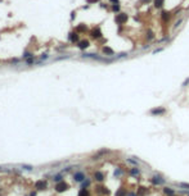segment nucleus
Segmentation results:
<instances>
[{
  "label": "nucleus",
  "instance_id": "obj_12",
  "mask_svg": "<svg viewBox=\"0 0 189 196\" xmlns=\"http://www.w3.org/2000/svg\"><path fill=\"white\" fill-rule=\"evenodd\" d=\"M163 4H165V0H154V1H153V5L156 8H158V9L162 8Z\"/></svg>",
  "mask_w": 189,
  "mask_h": 196
},
{
  "label": "nucleus",
  "instance_id": "obj_18",
  "mask_svg": "<svg viewBox=\"0 0 189 196\" xmlns=\"http://www.w3.org/2000/svg\"><path fill=\"white\" fill-rule=\"evenodd\" d=\"M163 192H165L166 195H174V190L170 188V187H165L163 188Z\"/></svg>",
  "mask_w": 189,
  "mask_h": 196
},
{
  "label": "nucleus",
  "instance_id": "obj_34",
  "mask_svg": "<svg viewBox=\"0 0 189 196\" xmlns=\"http://www.w3.org/2000/svg\"><path fill=\"white\" fill-rule=\"evenodd\" d=\"M129 196H138V195H135V194H130Z\"/></svg>",
  "mask_w": 189,
  "mask_h": 196
},
{
  "label": "nucleus",
  "instance_id": "obj_23",
  "mask_svg": "<svg viewBox=\"0 0 189 196\" xmlns=\"http://www.w3.org/2000/svg\"><path fill=\"white\" fill-rule=\"evenodd\" d=\"M179 186H180V187H183V188L189 190V185H188V183H179Z\"/></svg>",
  "mask_w": 189,
  "mask_h": 196
},
{
  "label": "nucleus",
  "instance_id": "obj_9",
  "mask_svg": "<svg viewBox=\"0 0 189 196\" xmlns=\"http://www.w3.org/2000/svg\"><path fill=\"white\" fill-rule=\"evenodd\" d=\"M94 178H95L98 182H102L103 179H104V174H103L102 172H99V170H97V172L94 173Z\"/></svg>",
  "mask_w": 189,
  "mask_h": 196
},
{
  "label": "nucleus",
  "instance_id": "obj_7",
  "mask_svg": "<svg viewBox=\"0 0 189 196\" xmlns=\"http://www.w3.org/2000/svg\"><path fill=\"white\" fill-rule=\"evenodd\" d=\"M165 112H166L165 108H156V109L150 110V114H153V115H161V114H165Z\"/></svg>",
  "mask_w": 189,
  "mask_h": 196
},
{
  "label": "nucleus",
  "instance_id": "obj_19",
  "mask_svg": "<svg viewBox=\"0 0 189 196\" xmlns=\"http://www.w3.org/2000/svg\"><path fill=\"white\" fill-rule=\"evenodd\" d=\"M116 196H126V190L120 188L117 192H116Z\"/></svg>",
  "mask_w": 189,
  "mask_h": 196
},
{
  "label": "nucleus",
  "instance_id": "obj_2",
  "mask_svg": "<svg viewBox=\"0 0 189 196\" xmlns=\"http://www.w3.org/2000/svg\"><path fill=\"white\" fill-rule=\"evenodd\" d=\"M115 21H116V23H117V24H124L125 22L127 21V14H126V13H118L117 15H116Z\"/></svg>",
  "mask_w": 189,
  "mask_h": 196
},
{
  "label": "nucleus",
  "instance_id": "obj_29",
  "mask_svg": "<svg viewBox=\"0 0 189 196\" xmlns=\"http://www.w3.org/2000/svg\"><path fill=\"white\" fill-rule=\"evenodd\" d=\"M126 55H127L126 53H122V54H120V55H118V58H124V56H126Z\"/></svg>",
  "mask_w": 189,
  "mask_h": 196
},
{
  "label": "nucleus",
  "instance_id": "obj_24",
  "mask_svg": "<svg viewBox=\"0 0 189 196\" xmlns=\"http://www.w3.org/2000/svg\"><path fill=\"white\" fill-rule=\"evenodd\" d=\"M153 37H154L153 32H152V31H148V40H152Z\"/></svg>",
  "mask_w": 189,
  "mask_h": 196
},
{
  "label": "nucleus",
  "instance_id": "obj_33",
  "mask_svg": "<svg viewBox=\"0 0 189 196\" xmlns=\"http://www.w3.org/2000/svg\"><path fill=\"white\" fill-rule=\"evenodd\" d=\"M144 1H147V3H148L149 0H140V3H144Z\"/></svg>",
  "mask_w": 189,
  "mask_h": 196
},
{
  "label": "nucleus",
  "instance_id": "obj_14",
  "mask_svg": "<svg viewBox=\"0 0 189 196\" xmlns=\"http://www.w3.org/2000/svg\"><path fill=\"white\" fill-rule=\"evenodd\" d=\"M170 18H171V12L163 10V12H162V19H163V21H169Z\"/></svg>",
  "mask_w": 189,
  "mask_h": 196
},
{
  "label": "nucleus",
  "instance_id": "obj_25",
  "mask_svg": "<svg viewBox=\"0 0 189 196\" xmlns=\"http://www.w3.org/2000/svg\"><path fill=\"white\" fill-rule=\"evenodd\" d=\"M89 185H90V181H85V182L82 183V188H86Z\"/></svg>",
  "mask_w": 189,
  "mask_h": 196
},
{
  "label": "nucleus",
  "instance_id": "obj_4",
  "mask_svg": "<svg viewBox=\"0 0 189 196\" xmlns=\"http://www.w3.org/2000/svg\"><path fill=\"white\" fill-rule=\"evenodd\" d=\"M73 179L76 182H84L85 181V174H84L82 172H76L73 174Z\"/></svg>",
  "mask_w": 189,
  "mask_h": 196
},
{
  "label": "nucleus",
  "instance_id": "obj_31",
  "mask_svg": "<svg viewBox=\"0 0 189 196\" xmlns=\"http://www.w3.org/2000/svg\"><path fill=\"white\" fill-rule=\"evenodd\" d=\"M97 1H99V0H87V3H97Z\"/></svg>",
  "mask_w": 189,
  "mask_h": 196
},
{
  "label": "nucleus",
  "instance_id": "obj_1",
  "mask_svg": "<svg viewBox=\"0 0 189 196\" xmlns=\"http://www.w3.org/2000/svg\"><path fill=\"white\" fill-rule=\"evenodd\" d=\"M68 188H70V186H68L67 182L61 181V182H58V183L55 185V191H57V192H64V191H67Z\"/></svg>",
  "mask_w": 189,
  "mask_h": 196
},
{
  "label": "nucleus",
  "instance_id": "obj_11",
  "mask_svg": "<svg viewBox=\"0 0 189 196\" xmlns=\"http://www.w3.org/2000/svg\"><path fill=\"white\" fill-rule=\"evenodd\" d=\"M97 191L100 192V194H103V195H108L109 194V191L107 190V187H104V186H98V187H97Z\"/></svg>",
  "mask_w": 189,
  "mask_h": 196
},
{
  "label": "nucleus",
  "instance_id": "obj_5",
  "mask_svg": "<svg viewBox=\"0 0 189 196\" xmlns=\"http://www.w3.org/2000/svg\"><path fill=\"white\" fill-rule=\"evenodd\" d=\"M163 182H165V179H163L161 176L157 174V176H153L152 177V183H153V185L158 186V185H161V183H163Z\"/></svg>",
  "mask_w": 189,
  "mask_h": 196
},
{
  "label": "nucleus",
  "instance_id": "obj_6",
  "mask_svg": "<svg viewBox=\"0 0 189 196\" xmlns=\"http://www.w3.org/2000/svg\"><path fill=\"white\" fill-rule=\"evenodd\" d=\"M90 35L94 37V39H99V37H102V32H100V30H99V27H95L94 30H91V32Z\"/></svg>",
  "mask_w": 189,
  "mask_h": 196
},
{
  "label": "nucleus",
  "instance_id": "obj_10",
  "mask_svg": "<svg viewBox=\"0 0 189 196\" xmlns=\"http://www.w3.org/2000/svg\"><path fill=\"white\" fill-rule=\"evenodd\" d=\"M103 53H104L107 56H112L113 54H115V53H113V50L111 49V47H108V46H104V47H103Z\"/></svg>",
  "mask_w": 189,
  "mask_h": 196
},
{
  "label": "nucleus",
  "instance_id": "obj_3",
  "mask_svg": "<svg viewBox=\"0 0 189 196\" xmlns=\"http://www.w3.org/2000/svg\"><path fill=\"white\" fill-rule=\"evenodd\" d=\"M35 187H36V190H40V191L46 190V188H48V182H46V181H37Z\"/></svg>",
  "mask_w": 189,
  "mask_h": 196
},
{
  "label": "nucleus",
  "instance_id": "obj_8",
  "mask_svg": "<svg viewBox=\"0 0 189 196\" xmlns=\"http://www.w3.org/2000/svg\"><path fill=\"white\" fill-rule=\"evenodd\" d=\"M89 45H90V42H89L87 40H81V41H78V45H77V46L80 47L81 50H85Z\"/></svg>",
  "mask_w": 189,
  "mask_h": 196
},
{
  "label": "nucleus",
  "instance_id": "obj_32",
  "mask_svg": "<svg viewBox=\"0 0 189 196\" xmlns=\"http://www.w3.org/2000/svg\"><path fill=\"white\" fill-rule=\"evenodd\" d=\"M111 1L113 3V4H118V0H111Z\"/></svg>",
  "mask_w": 189,
  "mask_h": 196
},
{
  "label": "nucleus",
  "instance_id": "obj_22",
  "mask_svg": "<svg viewBox=\"0 0 189 196\" xmlns=\"http://www.w3.org/2000/svg\"><path fill=\"white\" fill-rule=\"evenodd\" d=\"M62 178H63L62 174H57V176L54 177V181H55V182H61V181H62Z\"/></svg>",
  "mask_w": 189,
  "mask_h": 196
},
{
  "label": "nucleus",
  "instance_id": "obj_28",
  "mask_svg": "<svg viewBox=\"0 0 189 196\" xmlns=\"http://www.w3.org/2000/svg\"><path fill=\"white\" fill-rule=\"evenodd\" d=\"M77 30H78V31H86V27L81 26V27H77Z\"/></svg>",
  "mask_w": 189,
  "mask_h": 196
},
{
  "label": "nucleus",
  "instance_id": "obj_13",
  "mask_svg": "<svg viewBox=\"0 0 189 196\" xmlns=\"http://www.w3.org/2000/svg\"><path fill=\"white\" fill-rule=\"evenodd\" d=\"M130 174L133 176V177H138V176L140 174V170L138 169L136 167H134V168H131V169H130Z\"/></svg>",
  "mask_w": 189,
  "mask_h": 196
},
{
  "label": "nucleus",
  "instance_id": "obj_17",
  "mask_svg": "<svg viewBox=\"0 0 189 196\" xmlns=\"http://www.w3.org/2000/svg\"><path fill=\"white\" fill-rule=\"evenodd\" d=\"M145 194H147V190L144 187H139V190H138V192H136L138 196H144Z\"/></svg>",
  "mask_w": 189,
  "mask_h": 196
},
{
  "label": "nucleus",
  "instance_id": "obj_26",
  "mask_svg": "<svg viewBox=\"0 0 189 196\" xmlns=\"http://www.w3.org/2000/svg\"><path fill=\"white\" fill-rule=\"evenodd\" d=\"M181 22H183V19H179L178 22H176V23H175V26H174V28H178L179 26H180V23H181Z\"/></svg>",
  "mask_w": 189,
  "mask_h": 196
},
{
  "label": "nucleus",
  "instance_id": "obj_30",
  "mask_svg": "<svg viewBox=\"0 0 189 196\" xmlns=\"http://www.w3.org/2000/svg\"><path fill=\"white\" fill-rule=\"evenodd\" d=\"M24 56H26V58L27 56H32V54H31V53H24Z\"/></svg>",
  "mask_w": 189,
  "mask_h": 196
},
{
  "label": "nucleus",
  "instance_id": "obj_15",
  "mask_svg": "<svg viewBox=\"0 0 189 196\" xmlns=\"http://www.w3.org/2000/svg\"><path fill=\"white\" fill-rule=\"evenodd\" d=\"M70 40L72 41V42H77V41H78V35L75 33V32H72L70 35Z\"/></svg>",
  "mask_w": 189,
  "mask_h": 196
},
{
  "label": "nucleus",
  "instance_id": "obj_16",
  "mask_svg": "<svg viewBox=\"0 0 189 196\" xmlns=\"http://www.w3.org/2000/svg\"><path fill=\"white\" fill-rule=\"evenodd\" d=\"M78 196H90V192L87 191V188H82L78 192Z\"/></svg>",
  "mask_w": 189,
  "mask_h": 196
},
{
  "label": "nucleus",
  "instance_id": "obj_20",
  "mask_svg": "<svg viewBox=\"0 0 189 196\" xmlns=\"http://www.w3.org/2000/svg\"><path fill=\"white\" fill-rule=\"evenodd\" d=\"M127 162L131 163V164H134V165H138V164H140V162H139V160H136V159H127Z\"/></svg>",
  "mask_w": 189,
  "mask_h": 196
},
{
  "label": "nucleus",
  "instance_id": "obj_21",
  "mask_svg": "<svg viewBox=\"0 0 189 196\" xmlns=\"http://www.w3.org/2000/svg\"><path fill=\"white\" fill-rule=\"evenodd\" d=\"M112 10L113 12H118L120 10V5L118 4H112Z\"/></svg>",
  "mask_w": 189,
  "mask_h": 196
},
{
  "label": "nucleus",
  "instance_id": "obj_27",
  "mask_svg": "<svg viewBox=\"0 0 189 196\" xmlns=\"http://www.w3.org/2000/svg\"><path fill=\"white\" fill-rule=\"evenodd\" d=\"M188 83H189V78H187V80H185L184 82H183V85H181V86H183V87H185Z\"/></svg>",
  "mask_w": 189,
  "mask_h": 196
}]
</instances>
